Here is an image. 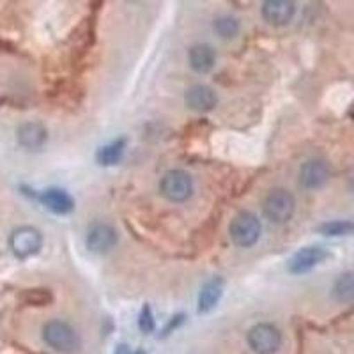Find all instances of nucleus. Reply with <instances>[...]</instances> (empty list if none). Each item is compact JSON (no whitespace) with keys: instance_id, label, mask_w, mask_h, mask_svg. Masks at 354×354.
I'll list each match as a JSON object with an SVG mask.
<instances>
[{"instance_id":"obj_1","label":"nucleus","mask_w":354,"mask_h":354,"mask_svg":"<svg viewBox=\"0 0 354 354\" xmlns=\"http://www.w3.org/2000/svg\"><path fill=\"white\" fill-rule=\"evenodd\" d=\"M43 340L61 354H77L82 349L80 335L68 322L53 319L43 326Z\"/></svg>"},{"instance_id":"obj_2","label":"nucleus","mask_w":354,"mask_h":354,"mask_svg":"<svg viewBox=\"0 0 354 354\" xmlns=\"http://www.w3.org/2000/svg\"><path fill=\"white\" fill-rule=\"evenodd\" d=\"M229 234L234 245L241 246V248H250L261 238V221L254 213L243 211V213L236 214L234 220L230 221Z\"/></svg>"},{"instance_id":"obj_3","label":"nucleus","mask_w":354,"mask_h":354,"mask_svg":"<svg viewBox=\"0 0 354 354\" xmlns=\"http://www.w3.org/2000/svg\"><path fill=\"white\" fill-rule=\"evenodd\" d=\"M264 209L266 218L277 225H282L292 218L294 209H296V201H294L292 194L283 188L271 189L268 197L264 198Z\"/></svg>"},{"instance_id":"obj_4","label":"nucleus","mask_w":354,"mask_h":354,"mask_svg":"<svg viewBox=\"0 0 354 354\" xmlns=\"http://www.w3.org/2000/svg\"><path fill=\"white\" fill-rule=\"evenodd\" d=\"M41 246H43V236L36 227H18L9 236V248L15 257L21 259V261L39 254Z\"/></svg>"},{"instance_id":"obj_5","label":"nucleus","mask_w":354,"mask_h":354,"mask_svg":"<svg viewBox=\"0 0 354 354\" xmlns=\"http://www.w3.org/2000/svg\"><path fill=\"white\" fill-rule=\"evenodd\" d=\"M161 195L170 202H185L194 194V181L185 170H169L160 181Z\"/></svg>"},{"instance_id":"obj_6","label":"nucleus","mask_w":354,"mask_h":354,"mask_svg":"<svg viewBox=\"0 0 354 354\" xmlns=\"http://www.w3.org/2000/svg\"><path fill=\"white\" fill-rule=\"evenodd\" d=\"M246 340L255 354H273L282 346V333L273 324L261 322L248 331Z\"/></svg>"},{"instance_id":"obj_7","label":"nucleus","mask_w":354,"mask_h":354,"mask_svg":"<svg viewBox=\"0 0 354 354\" xmlns=\"http://www.w3.org/2000/svg\"><path fill=\"white\" fill-rule=\"evenodd\" d=\"M87 248L94 254H106L115 246L117 232L109 223H94L87 230Z\"/></svg>"},{"instance_id":"obj_8","label":"nucleus","mask_w":354,"mask_h":354,"mask_svg":"<svg viewBox=\"0 0 354 354\" xmlns=\"http://www.w3.org/2000/svg\"><path fill=\"white\" fill-rule=\"evenodd\" d=\"M330 179V167L326 161L310 160L299 169V186L305 189H319Z\"/></svg>"},{"instance_id":"obj_9","label":"nucleus","mask_w":354,"mask_h":354,"mask_svg":"<svg viewBox=\"0 0 354 354\" xmlns=\"http://www.w3.org/2000/svg\"><path fill=\"white\" fill-rule=\"evenodd\" d=\"M185 103L189 110L197 113L211 112L216 106L218 97L213 88L204 84L192 85L185 94Z\"/></svg>"},{"instance_id":"obj_10","label":"nucleus","mask_w":354,"mask_h":354,"mask_svg":"<svg viewBox=\"0 0 354 354\" xmlns=\"http://www.w3.org/2000/svg\"><path fill=\"white\" fill-rule=\"evenodd\" d=\"M328 257V252L321 246H305L292 255L289 261V271L294 274H301L314 270L315 266L321 264Z\"/></svg>"},{"instance_id":"obj_11","label":"nucleus","mask_w":354,"mask_h":354,"mask_svg":"<svg viewBox=\"0 0 354 354\" xmlns=\"http://www.w3.org/2000/svg\"><path fill=\"white\" fill-rule=\"evenodd\" d=\"M296 6L290 0H268L262 4V17L271 25H287L292 20Z\"/></svg>"},{"instance_id":"obj_12","label":"nucleus","mask_w":354,"mask_h":354,"mask_svg":"<svg viewBox=\"0 0 354 354\" xmlns=\"http://www.w3.org/2000/svg\"><path fill=\"white\" fill-rule=\"evenodd\" d=\"M18 144L28 151L41 149L48 140V131L41 122H25L17 131Z\"/></svg>"},{"instance_id":"obj_13","label":"nucleus","mask_w":354,"mask_h":354,"mask_svg":"<svg viewBox=\"0 0 354 354\" xmlns=\"http://www.w3.org/2000/svg\"><path fill=\"white\" fill-rule=\"evenodd\" d=\"M188 62L189 68L194 69L198 75H205L214 68L216 62V53L211 48L209 44H195L188 52Z\"/></svg>"},{"instance_id":"obj_14","label":"nucleus","mask_w":354,"mask_h":354,"mask_svg":"<svg viewBox=\"0 0 354 354\" xmlns=\"http://www.w3.org/2000/svg\"><path fill=\"white\" fill-rule=\"evenodd\" d=\"M41 202L46 209L55 214H68L75 209V201L61 188L44 189L43 195H41Z\"/></svg>"},{"instance_id":"obj_15","label":"nucleus","mask_w":354,"mask_h":354,"mask_svg":"<svg viewBox=\"0 0 354 354\" xmlns=\"http://www.w3.org/2000/svg\"><path fill=\"white\" fill-rule=\"evenodd\" d=\"M221 294H223V280L220 277H214L209 282H205L198 294V312L205 314L213 310L220 301Z\"/></svg>"},{"instance_id":"obj_16","label":"nucleus","mask_w":354,"mask_h":354,"mask_svg":"<svg viewBox=\"0 0 354 354\" xmlns=\"http://www.w3.org/2000/svg\"><path fill=\"white\" fill-rule=\"evenodd\" d=\"M331 296L338 303H353L354 301V273L347 271L335 280Z\"/></svg>"},{"instance_id":"obj_17","label":"nucleus","mask_w":354,"mask_h":354,"mask_svg":"<svg viewBox=\"0 0 354 354\" xmlns=\"http://www.w3.org/2000/svg\"><path fill=\"white\" fill-rule=\"evenodd\" d=\"M126 151V140L124 138H119V140L112 142V144L105 145V147H101L96 154V160L100 165H115L117 161H121L122 154Z\"/></svg>"},{"instance_id":"obj_18","label":"nucleus","mask_w":354,"mask_h":354,"mask_svg":"<svg viewBox=\"0 0 354 354\" xmlns=\"http://www.w3.org/2000/svg\"><path fill=\"white\" fill-rule=\"evenodd\" d=\"M319 232L324 236H331V238H338V236H349L354 232V221L351 220H333L326 221L319 225Z\"/></svg>"},{"instance_id":"obj_19","label":"nucleus","mask_w":354,"mask_h":354,"mask_svg":"<svg viewBox=\"0 0 354 354\" xmlns=\"http://www.w3.org/2000/svg\"><path fill=\"white\" fill-rule=\"evenodd\" d=\"M53 299L52 292L48 289H25L20 294V301L28 306H46Z\"/></svg>"},{"instance_id":"obj_20","label":"nucleus","mask_w":354,"mask_h":354,"mask_svg":"<svg viewBox=\"0 0 354 354\" xmlns=\"http://www.w3.org/2000/svg\"><path fill=\"white\" fill-rule=\"evenodd\" d=\"M213 28L221 39H234L239 32V21L232 17H220L214 20Z\"/></svg>"},{"instance_id":"obj_21","label":"nucleus","mask_w":354,"mask_h":354,"mask_svg":"<svg viewBox=\"0 0 354 354\" xmlns=\"http://www.w3.org/2000/svg\"><path fill=\"white\" fill-rule=\"evenodd\" d=\"M138 328H140L142 333H151L154 330V317L153 312H151V306L145 305L140 312V317H138Z\"/></svg>"},{"instance_id":"obj_22","label":"nucleus","mask_w":354,"mask_h":354,"mask_svg":"<svg viewBox=\"0 0 354 354\" xmlns=\"http://www.w3.org/2000/svg\"><path fill=\"white\" fill-rule=\"evenodd\" d=\"M115 354H129V351H128V347H126V346H121L119 349H117Z\"/></svg>"},{"instance_id":"obj_23","label":"nucleus","mask_w":354,"mask_h":354,"mask_svg":"<svg viewBox=\"0 0 354 354\" xmlns=\"http://www.w3.org/2000/svg\"><path fill=\"white\" fill-rule=\"evenodd\" d=\"M351 192L354 194V177H353V181H351Z\"/></svg>"},{"instance_id":"obj_24","label":"nucleus","mask_w":354,"mask_h":354,"mask_svg":"<svg viewBox=\"0 0 354 354\" xmlns=\"http://www.w3.org/2000/svg\"><path fill=\"white\" fill-rule=\"evenodd\" d=\"M135 354H145V353H144V351H137V353H135Z\"/></svg>"}]
</instances>
